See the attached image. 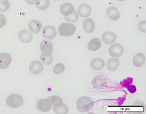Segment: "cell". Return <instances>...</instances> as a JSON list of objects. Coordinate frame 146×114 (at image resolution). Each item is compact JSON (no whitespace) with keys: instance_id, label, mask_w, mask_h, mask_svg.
Returning a JSON list of instances; mask_svg holds the SVG:
<instances>
[{"instance_id":"cell-1","label":"cell","mask_w":146,"mask_h":114,"mask_svg":"<svg viewBox=\"0 0 146 114\" xmlns=\"http://www.w3.org/2000/svg\"><path fill=\"white\" fill-rule=\"evenodd\" d=\"M93 104V101L90 97L87 96H82L77 101L76 108L80 112L86 113L91 110Z\"/></svg>"},{"instance_id":"cell-2","label":"cell","mask_w":146,"mask_h":114,"mask_svg":"<svg viewBox=\"0 0 146 114\" xmlns=\"http://www.w3.org/2000/svg\"><path fill=\"white\" fill-rule=\"evenodd\" d=\"M76 30L75 25L70 23L63 22L60 24L58 28V32L62 36H69L72 35Z\"/></svg>"},{"instance_id":"cell-3","label":"cell","mask_w":146,"mask_h":114,"mask_svg":"<svg viewBox=\"0 0 146 114\" xmlns=\"http://www.w3.org/2000/svg\"><path fill=\"white\" fill-rule=\"evenodd\" d=\"M23 102L22 96L17 93L9 95L6 100L7 105L12 108H16L21 106Z\"/></svg>"},{"instance_id":"cell-4","label":"cell","mask_w":146,"mask_h":114,"mask_svg":"<svg viewBox=\"0 0 146 114\" xmlns=\"http://www.w3.org/2000/svg\"><path fill=\"white\" fill-rule=\"evenodd\" d=\"M36 106L38 111L47 112L51 109L52 104L47 99H40L37 100Z\"/></svg>"},{"instance_id":"cell-5","label":"cell","mask_w":146,"mask_h":114,"mask_svg":"<svg viewBox=\"0 0 146 114\" xmlns=\"http://www.w3.org/2000/svg\"><path fill=\"white\" fill-rule=\"evenodd\" d=\"M57 34L55 28L53 26L48 25L45 26L42 31V35L44 38L52 40Z\"/></svg>"},{"instance_id":"cell-6","label":"cell","mask_w":146,"mask_h":114,"mask_svg":"<svg viewBox=\"0 0 146 114\" xmlns=\"http://www.w3.org/2000/svg\"><path fill=\"white\" fill-rule=\"evenodd\" d=\"M108 51L111 56L115 57H119L123 52V48L120 44L115 43L110 46Z\"/></svg>"},{"instance_id":"cell-7","label":"cell","mask_w":146,"mask_h":114,"mask_svg":"<svg viewBox=\"0 0 146 114\" xmlns=\"http://www.w3.org/2000/svg\"><path fill=\"white\" fill-rule=\"evenodd\" d=\"M29 69L32 74L37 75L42 73L44 69L43 65L39 61H34L31 63Z\"/></svg>"},{"instance_id":"cell-8","label":"cell","mask_w":146,"mask_h":114,"mask_svg":"<svg viewBox=\"0 0 146 114\" xmlns=\"http://www.w3.org/2000/svg\"><path fill=\"white\" fill-rule=\"evenodd\" d=\"M12 61V58L8 53H0V69L7 68Z\"/></svg>"},{"instance_id":"cell-9","label":"cell","mask_w":146,"mask_h":114,"mask_svg":"<svg viewBox=\"0 0 146 114\" xmlns=\"http://www.w3.org/2000/svg\"><path fill=\"white\" fill-rule=\"evenodd\" d=\"M117 36L113 32L107 31L104 32L102 35V39L105 43L111 45L115 42L116 40Z\"/></svg>"},{"instance_id":"cell-10","label":"cell","mask_w":146,"mask_h":114,"mask_svg":"<svg viewBox=\"0 0 146 114\" xmlns=\"http://www.w3.org/2000/svg\"><path fill=\"white\" fill-rule=\"evenodd\" d=\"M92 84L95 88L100 89L106 87V81L105 78L101 76H96L93 79Z\"/></svg>"},{"instance_id":"cell-11","label":"cell","mask_w":146,"mask_h":114,"mask_svg":"<svg viewBox=\"0 0 146 114\" xmlns=\"http://www.w3.org/2000/svg\"><path fill=\"white\" fill-rule=\"evenodd\" d=\"M53 44L50 41L45 40L42 41L40 45V47L42 53H52L53 50Z\"/></svg>"},{"instance_id":"cell-12","label":"cell","mask_w":146,"mask_h":114,"mask_svg":"<svg viewBox=\"0 0 146 114\" xmlns=\"http://www.w3.org/2000/svg\"><path fill=\"white\" fill-rule=\"evenodd\" d=\"M78 12L81 17L83 18L87 17L91 14V8L88 4H83L78 7Z\"/></svg>"},{"instance_id":"cell-13","label":"cell","mask_w":146,"mask_h":114,"mask_svg":"<svg viewBox=\"0 0 146 114\" xmlns=\"http://www.w3.org/2000/svg\"><path fill=\"white\" fill-rule=\"evenodd\" d=\"M19 39L23 42L28 43L33 39L32 34L29 30H24L20 31L18 35Z\"/></svg>"},{"instance_id":"cell-14","label":"cell","mask_w":146,"mask_h":114,"mask_svg":"<svg viewBox=\"0 0 146 114\" xmlns=\"http://www.w3.org/2000/svg\"><path fill=\"white\" fill-rule=\"evenodd\" d=\"M60 11L62 14L65 16L70 15L74 11L73 5L69 3H65L60 7Z\"/></svg>"},{"instance_id":"cell-15","label":"cell","mask_w":146,"mask_h":114,"mask_svg":"<svg viewBox=\"0 0 146 114\" xmlns=\"http://www.w3.org/2000/svg\"><path fill=\"white\" fill-rule=\"evenodd\" d=\"M28 27L31 32L34 34H37L41 30L42 24L38 20H32L29 22Z\"/></svg>"},{"instance_id":"cell-16","label":"cell","mask_w":146,"mask_h":114,"mask_svg":"<svg viewBox=\"0 0 146 114\" xmlns=\"http://www.w3.org/2000/svg\"><path fill=\"white\" fill-rule=\"evenodd\" d=\"M108 17L111 20L116 21L120 17V13L117 8L115 7H109L106 12Z\"/></svg>"},{"instance_id":"cell-17","label":"cell","mask_w":146,"mask_h":114,"mask_svg":"<svg viewBox=\"0 0 146 114\" xmlns=\"http://www.w3.org/2000/svg\"><path fill=\"white\" fill-rule=\"evenodd\" d=\"M83 29L88 33L92 32L95 29V24L94 21L90 18L85 19L83 22Z\"/></svg>"},{"instance_id":"cell-18","label":"cell","mask_w":146,"mask_h":114,"mask_svg":"<svg viewBox=\"0 0 146 114\" xmlns=\"http://www.w3.org/2000/svg\"><path fill=\"white\" fill-rule=\"evenodd\" d=\"M91 67L95 70H100L102 69L105 65L104 60L100 58H97L93 59L91 62Z\"/></svg>"},{"instance_id":"cell-19","label":"cell","mask_w":146,"mask_h":114,"mask_svg":"<svg viewBox=\"0 0 146 114\" xmlns=\"http://www.w3.org/2000/svg\"><path fill=\"white\" fill-rule=\"evenodd\" d=\"M102 42L98 38L92 39L88 44V48L91 51H95L98 50L101 47Z\"/></svg>"},{"instance_id":"cell-20","label":"cell","mask_w":146,"mask_h":114,"mask_svg":"<svg viewBox=\"0 0 146 114\" xmlns=\"http://www.w3.org/2000/svg\"><path fill=\"white\" fill-rule=\"evenodd\" d=\"M119 65V62L118 59L110 58L107 63V68L109 71H114L118 68Z\"/></svg>"},{"instance_id":"cell-21","label":"cell","mask_w":146,"mask_h":114,"mask_svg":"<svg viewBox=\"0 0 146 114\" xmlns=\"http://www.w3.org/2000/svg\"><path fill=\"white\" fill-rule=\"evenodd\" d=\"M145 61V55L141 53L135 55L133 60V65L137 67L142 66L144 64Z\"/></svg>"},{"instance_id":"cell-22","label":"cell","mask_w":146,"mask_h":114,"mask_svg":"<svg viewBox=\"0 0 146 114\" xmlns=\"http://www.w3.org/2000/svg\"><path fill=\"white\" fill-rule=\"evenodd\" d=\"M68 110V106L63 103L54 106L53 107L54 111L56 114H67Z\"/></svg>"},{"instance_id":"cell-23","label":"cell","mask_w":146,"mask_h":114,"mask_svg":"<svg viewBox=\"0 0 146 114\" xmlns=\"http://www.w3.org/2000/svg\"><path fill=\"white\" fill-rule=\"evenodd\" d=\"M50 4L49 0H35V6L41 10L47 9L49 7Z\"/></svg>"},{"instance_id":"cell-24","label":"cell","mask_w":146,"mask_h":114,"mask_svg":"<svg viewBox=\"0 0 146 114\" xmlns=\"http://www.w3.org/2000/svg\"><path fill=\"white\" fill-rule=\"evenodd\" d=\"M52 54L49 53H42L40 56V60L46 65H49L52 63L53 58Z\"/></svg>"},{"instance_id":"cell-25","label":"cell","mask_w":146,"mask_h":114,"mask_svg":"<svg viewBox=\"0 0 146 114\" xmlns=\"http://www.w3.org/2000/svg\"><path fill=\"white\" fill-rule=\"evenodd\" d=\"M47 99L50 101L53 106L63 103L62 99L58 96H50Z\"/></svg>"},{"instance_id":"cell-26","label":"cell","mask_w":146,"mask_h":114,"mask_svg":"<svg viewBox=\"0 0 146 114\" xmlns=\"http://www.w3.org/2000/svg\"><path fill=\"white\" fill-rule=\"evenodd\" d=\"M78 16L77 12L75 10L72 14L69 16H65V20L68 22H76L78 19Z\"/></svg>"},{"instance_id":"cell-27","label":"cell","mask_w":146,"mask_h":114,"mask_svg":"<svg viewBox=\"0 0 146 114\" xmlns=\"http://www.w3.org/2000/svg\"><path fill=\"white\" fill-rule=\"evenodd\" d=\"M10 7V3L8 0H4L0 1V11L5 12L7 11Z\"/></svg>"},{"instance_id":"cell-28","label":"cell","mask_w":146,"mask_h":114,"mask_svg":"<svg viewBox=\"0 0 146 114\" xmlns=\"http://www.w3.org/2000/svg\"><path fill=\"white\" fill-rule=\"evenodd\" d=\"M65 67L64 65L62 63H58L55 66L53 71L55 74H59L62 73Z\"/></svg>"},{"instance_id":"cell-29","label":"cell","mask_w":146,"mask_h":114,"mask_svg":"<svg viewBox=\"0 0 146 114\" xmlns=\"http://www.w3.org/2000/svg\"><path fill=\"white\" fill-rule=\"evenodd\" d=\"M146 21H143L139 23L138 28L141 32H146Z\"/></svg>"},{"instance_id":"cell-30","label":"cell","mask_w":146,"mask_h":114,"mask_svg":"<svg viewBox=\"0 0 146 114\" xmlns=\"http://www.w3.org/2000/svg\"><path fill=\"white\" fill-rule=\"evenodd\" d=\"M133 79L131 77H128L126 79L124 80L121 82V84L126 87L128 85L131 84L133 82Z\"/></svg>"},{"instance_id":"cell-31","label":"cell","mask_w":146,"mask_h":114,"mask_svg":"<svg viewBox=\"0 0 146 114\" xmlns=\"http://www.w3.org/2000/svg\"><path fill=\"white\" fill-rule=\"evenodd\" d=\"M7 22V19L5 16L0 13V28L4 26Z\"/></svg>"},{"instance_id":"cell-32","label":"cell","mask_w":146,"mask_h":114,"mask_svg":"<svg viewBox=\"0 0 146 114\" xmlns=\"http://www.w3.org/2000/svg\"><path fill=\"white\" fill-rule=\"evenodd\" d=\"M126 88L128 91L131 93H134L137 90L136 86L133 85H129L127 86Z\"/></svg>"},{"instance_id":"cell-33","label":"cell","mask_w":146,"mask_h":114,"mask_svg":"<svg viewBox=\"0 0 146 114\" xmlns=\"http://www.w3.org/2000/svg\"><path fill=\"white\" fill-rule=\"evenodd\" d=\"M25 1L28 4L33 5L34 4L35 0H25Z\"/></svg>"},{"instance_id":"cell-34","label":"cell","mask_w":146,"mask_h":114,"mask_svg":"<svg viewBox=\"0 0 146 114\" xmlns=\"http://www.w3.org/2000/svg\"><path fill=\"white\" fill-rule=\"evenodd\" d=\"M118 0L119 1H125V0Z\"/></svg>"},{"instance_id":"cell-35","label":"cell","mask_w":146,"mask_h":114,"mask_svg":"<svg viewBox=\"0 0 146 114\" xmlns=\"http://www.w3.org/2000/svg\"><path fill=\"white\" fill-rule=\"evenodd\" d=\"M53 0L54 1H58L59 0Z\"/></svg>"},{"instance_id":"cell-36","label":"cell","mask_w":146,"mask_h":114,"mask_svg":"<svg viewBox=\"0 0 146 114\" xmlns=\"http://www.w3.org/2000/svg\"><path fill=\"white\" fill-rule=\"evenodd\" d=\"M3 0H0V1H3Z\"/></svg>"}]
</instances>
